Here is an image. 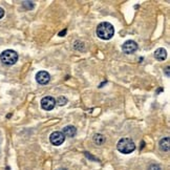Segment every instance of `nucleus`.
Listing matches in <instances>:
<instances>
[{
	"label": "nucleus",
	"instance_id": "1",
	"mask_svg": "<svg viewBox=\"0 0 170 170\" xmlns=\"http://www.w3.org/2000/svg\"><path fill=\"white\" fill-rule=\"evenodd\" d=\"M97 36L102 40H109L115 36V27L109 22H101L97 27Z\"/></svg>",
	"mask_w": 170,
	"mask_h": 170
},
{
	"label": "nucleus",
	"instance_id": "16",
	"mask_svg": "<svg viewBox=\"0 0 170 170\" xmlns=\"http://www.w3.org/2000/svg\"><path fill=\"white\" fill-rule=\"evenodd\" d=\"M58 170H66V169H58Z\"/></svg>",
	"mask_w": 170,
	"mask_h": 170
},
{
	"label": "nucleus",
	"instance_id": "12",
	"mask_svg": "<svg viewBox=\"0 0 170 170\" xmlns=\"http://www.w3.org/2000/svg\"><path fill=\"white\" fill-rule=\"evenodd\" d=\"M68 101H67V99L65 98V97H59V98L56 100V104H58L59 106H63L65 105V104L67 103Z\"/></svg>",
	"mask_w": 170,
	"mask_h": 170
},
{
	"label": "nucleus",
	"instance_id": "6",
	"mask_svg": "<svg viewBox=\"0 0 170 170\" xmlns=\"http://www.w3.org/2000/svg\"><path fill=\"white\" fill-rule=\"evenodd\" d=\"M56 106V100L53 97H44L41 100V107L44 110H52Z\"/></svg>",
	"mask_w": 170,
	"mask_h": 170
},
{
	"label": "nucleus",
	"instance_id": "14",
	"mask_svg": "<svg viewBox=\"0 0 170 170\" xmlns=\"http://www.w3.org/2000/svg\"><path fill=\"white\" fill-rule=\"evenodd\" d=\"M148 170H161L160 165H156V164H152V165L149 166Z\"/></svg>",
	"mask_w": 170,
	"mask_h": 170
},
{
	"label": "nucleus",
	"instance_id": "4",
	"mask_svg": "<svg viewBox=\"0 0 170 170\" xmlns=\"http://www.w3.org/2000/svg\"><path fill=\"white\" fill-rule=\"evenodd\" d=\"M138 43L133 40H127L124 44L122 45V50L123 53L126 55H131L134 52H137L138 49Z\"/></svg>",
	"mask_w": 170,
	"mask_h": 170
},
{
	"label": "nucleus",
	"instance_id": "13",
	"mask_svg": "<svg viewBox=\"0 0 170 170\" xmlns=\"http://www.w3.org/2000/svg\"><path fill=\"white\" fill-rule=\"evenodd\" d=\"M22 5H23L24 7H27V10H31V9L34 7V2H32V1H23Z\"/></svg>",
	"mask_w": 170,
	"mask_h": 170
},
{
	"label": "nucleus",
	"instance_id": "3",
	"mask_svg": "<svg viewBox=\"0 0 170 170\" xmlns=\"http://www.w3.org/2000/svg\"><path fill=\"white\" fill-rule=\"evenodd\" d=\"M0 60L5 65H14L18 61V54L13 49H5L0 55Z\"/></svg>",
	"mask_w": 170,
	"mask_h": 170
},
{
	"label": "nucleus",
	"instance_id": "8",
	"mask_svg": "<svg viewBox=\"0 0 170 170\" xmlns=\"http://www.w3.org/2000/svg\"><path fill=\"white\" fill-rule=\"evenodd\" d=\"M65 138H74L77 133V129L76 127L72 125H67L63 128V131H61Z\"/></svg>",
	"mask_w": 170,
	"mask_h": 170
},
{
	"label": "nucleus",
	"instance_id": "11",
	"mask_svg": "<svg viewBox=\"0 0 170 170\" xmlns=\"http://www.w3.org/2000/svg\"><path fill=\"white\" fill-rule=\"evenodd\" d=\"M93 143L96 144V145H102V144L105 142V137L101 133H96L93 136Z\"/></svg>",
	"mask_w": 170,
	"mask_h": 170
},
{
	"label": "nucleus",
	"instance_id": "15",
	"mask_svg": "<svg viewBox=\"0 0 170 170\" xmlns=\"http://www.w3.org/2000/svg\"><path fill=\"white\" fill-rule=\"evenodd\" d=\"M4 16V10H3L2 7H0V19Z\"/></svg>",
	"mask_w": 170,
	"mask_h": 170
},
{
	"label": "nucleus",
	"instance_id": "5",
	"mask_svg": "<svg viewBox=\"0 0 170 170\" xmlns=\"http://www.w3.org/2000/svg\"><path fill=\"white\" fill-rule=\"evenodd\" d=\"M49 141L54 146H60V145H62L64 143L65 137L61 131H54L49 136Z\"/></svg>",
	"mask_w": 170,
	"mask_h": 170
},
{
	"label": "nucleus",
	"instance_id": "2",
	"mask_svg": "<svg viewBox=\"0 0 170 170\" xmlns=\"http://www.w3.org/2000/svg\"><path fill=\"white\" fill-rule=\"evenodd\" d=\"M118 150L123 154H129L136 150V144L130 138H123L117 144Z\"/></svg>",
	"mask_w": 170,
	"mask_h": 170
},
{
	"label": "nucleus",
	"instance_id": "9",
	"mask_svg": "<svg viewBox=\"0 0 170 170\" xmlns=\"http://www.w3.org/2000/svg\"><path fill=\"white\" fill-rule=\"evenodd\" d=\"M154 58L159 61H164L167 58V52L165 48L160 47L154 52Z\"/></svg>",
	"mask_w": 170,
	"mask_h": 170
},
{
	"label": "nucleus",
	"instance_id": "7",
	"mask_svg": "<svg viewBox=\"0 0 170 170\" xmlns=\"http://www.w3.org/2000/svg\"><path fill=\"white\" fill-rule=\"evenodd\" d=\"M50 80V76L47 72L45 70H40L36 74V81L38 82L41 85H45L49 82Z\"/></svg>",
	"mask_w": 170,
	"mask_h": 170
},
{
	"label": "nucleus",
	"instance_id": "10",
	"mask_svg": "<svg viewBox=\"0 0 170 170\" xmlns=\"http://www.w3.org/2000/svg\"><path fill=\"white\" fill-rule=\"evenodd\" d=\"M160 149L164 152H168L170 149V145H169V138L166 137V138H163V139L160 141Z\"/></svg>",
	"mask_w": 170,
	"mask_h": 170
}]
</instances>
